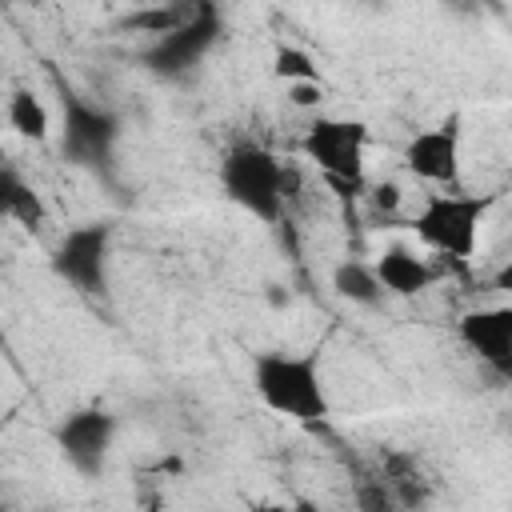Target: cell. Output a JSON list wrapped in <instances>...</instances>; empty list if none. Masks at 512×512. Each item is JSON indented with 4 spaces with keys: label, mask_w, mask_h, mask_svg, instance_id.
I'll list each match as a JSON object with an SVG mask.
<instances>
[{
    "label": "cell",
    "mask_w": 512,
    "mask_h": 512,
    "mask_svg": "<svg viewBox=\"0 0 512 512\" xmlns=\"http://www.w3.org/2000/svg\"><path fill=\"white\" fill-rule=\"evenodd\" d=\"M252 388L268 412L292 424H320L332 408L316 352H260L252 360Z\"/></svg>",
    "instance_id": "cell-1"
},
{
    "label": "cell",
    "mask_w": 512,
    "mask_h": 512,
    "mask_svg": "<svg viewBox=\"0 0 512 512\" xmlns=\"http://www.w3.org/2000/svg\"><path fill=\"white\" fill-rule=\"evenodd\" d=\"M492 196H476L456 188H436L420 200V208L408 216V228L424 248L448 260H472L480 248V232L488 220Z\"/></svg>",
    "instance_id": "cell-2"
},
{
    "label": "cell",
    "mask_w": 512,
    "mask_h": 512,
    "mask_svg": "<svg viewBox=\"0 0 512 512\" xmlns=\"http://www.w3.org/2000/svg\"><path fill=\"white\" fill-rule=\"evenodd\" d=\"M220 188L248 216L276 224L292 196V172L272 148L244 140V144L228 148V156L220 160Z\"/></svg>",
    "instance_id": "cell-3"
},
{
    "label": "cell",
    "mask_w": 512,
    "mask_h": 512,
    "mask_svg": "<svg viewBox=\"0 0 512 512\" xmlns=\"http://www.w3.org/2000/svg\"><path fill=\"white\" fill-rule=\"evenodd\" d=\"M300 152L340 196H352V200L364 196V184H368V124L364 120L316 112L304 124Z\"/></svg>",
    "instance_id": "cell-4"
},
{
    "label": "cell",
    "mask_w": 512,
    "mask_h": 512,
    "mask_svg": "<svg viewBox=\"0 0 512 512\" xmlns=\"http://www.w3.org/2000/svg\"><path fill=\"white\" fill-rule=\"evenodd\" d=\"M108 256H112V224L88 220L68 228L52 248V272L68 280L76 292H104L108 288Z\"/></svg>",
    "instance_id": "cell-5"
},
{
    "label": "cell",
    "mask_w": 512,
    "mask_h": 512,
    "mask_svg": "<svg viewBox=\"0 0 512 512\" xmlns=\"http://www.w3.org/2000/svg\"><path fill=\"white\" fill-rule=\"evenodd\" d=\"M404 168L432 188H456L460 184V120L448 116L432 128L412 132V140L404 144Z\"/></svg>",
    "instance_id": "cell-6"
},
{
    "label": "cell",
    "mask_w": 512,
    "mask_h": 512,
    "mask_svg": "<svg viewBox=\"0 0 512 512\" xmlns=\"http://www.w3.org/2000/svg\"><path fill=\"white\" fill-rule=\"evenodd\" d=\"M116 440V416L104 408H76L56 424V444L80 476H100Z\"/></svg>",
    "instance_id": "cell-7"
},
{
    "label": "cell",
    "mask_w": 512,
    "mask_h": 512,
    "mask_svg": "<svg viewBox=\"0 0 512 512\" xmlns=\"http://www.w3.org/2000/svg\"><path fill=\"white\" fill-rule=\"evenodd\" d=\"M456 336L460 344L480 356V364H488L492 372L508 376L512 372V308L508 304H480L468 308L456 320Z\"/></svg>",
    "instance_id": "cell-8"
},
{
    "label": "cell",
    "mask_w": 512,
    "mask_h": 512,
    "mask_svg": "<svg viewBox=\"0 0 512 512\" xmlns=\"http://www.w3.org/2000/svg\"><path fill=\"white\" fill-rule=\"evenodd\" d=\"M372 272H376L384 296H400V300H412V296L428 292L432 280H436L432 264H428L416 248H408V244H388V248L372 260Z\"/></svg>",
    "instance_id": "cell-9"
},
{
    "label": "cell",
    "mask_w": 512,
    "mask_h": 512,
    "mask_svg": "<svg viewBox=\"0 0 512 512\" xmlns=\"http://www.w3.org/2000/svg\"><path fill=\"white\" fill-rule=\"evenodd\" d=\"M116 140V120L108 112L84 108V104H68V124H64V144L76 160H100L108 156V144Z\"/></svg>",
    "instance_id": "cell-10"
},
{
    "label": "cell",
    "mask_w": 512,
    "mask_h": 512,
    "mask_svg": "<svg viewBox=\"0 0 512 512\" xmlns=\"http://www.w3.org/2000/svg\"><path fill=\"white\" fill-rule=\"evenodd\" d=\"M0 220H16L28 232H36L48 220L40 192L28 180H20L12 168H0Z\"/></svg>",
    "instance_id": "cell-11"
},
{
    "label": "cell",
    "mask_w": 512,
    "mask_h": 512,
    "mask_svg": "<svg viewBox=\"0 0 512 512\" xmlns=\"http://www.w3.org/2000/svg\"><path fill=\"white\" fill-rule=\"evenodd\" d=\"M4 116H8V128L24 140H48L52 136V112L48 104L32 92V88H16L8 92V104H4Z\"/></svg>",
    "instance_id": "cell-12"
},
{
    "label": "cell",
    "mask_w": 512,
    "mask_h": 512,
    "mask_svg": "<svg viewBox=\"0 0 512 512\" xmlns=\"http://www.w3.org/2000/svg\"><path fill=\"white\" fill-rule=\"evenodd\" d=\"M332 292H336L340 300L364 304V308H372V304L384 300V288H380L372 264H368V260H356V256H348V260H340V264L332 268Z\"/></svg>",
    "instance_id": "cell-13"
},
{
    "label": "cell",
    "mask_w": 512,
    "mask_h": 512,
    "mask_svg": "<svg viewBox=\"0 0 512 512\" xmlns=\"http://www.w3.org/2000/svg\"><path fill=\"white\" fill-rule=\"evenodd\" d=\"M272 76L280 84H292V80H320V64L312 60V52L296 48V44H280L276 56H272Z\"/></svg>",
    "instance_id": "cell-14"
},
{
    "label": "cell",
    "mask_w": 512,
    "mask_h": 512,
    "mask_svg": "<svg viewBox=\"0 0 512 512\" xmlns=\"http://www.w3.org/2000/svg\"><path fill=\"white\" fill-rule=\"evenodd\" d=\"M364 196H368L376 216H400V208H404V192H400L396 180H368Z\"/></svg>",
    "instance_id": "cell-15"
},
{
    "label": "cell",
    "mask_w": 512,
    "mask_h": 512,
    "mask_svg": "<svg viewBox=\"0 0 512 512\" xmlns=\"http://www.w3.org/2000/svg\"><path fill=\"white\" fill-rule=\"evenodd\" d=\"M288 88V104L300 112H320L324 108V80H292Z\"/></svg>",
    "instance_id": "cell-16"
},
{
    "label": "cell",
    "mask_w": 512,
    "mask_h": 512,
    "mask_svg": "<svg viewBox=\"0 0 512 512\" xmlns=\"http://www.w3.org/2000/svg\"><path fill=\"white\" fill-rule=\"evenodd\" d=\"M4 340H8V336H4V320H0V348H4Z\"/></svg>",
    "instance_id": "cell-17"
},
{
    "label": "cell",
    "mask_w": 512,
    "mask_h": 512,
    "mask_svg": "<svg viewBox=\"0 0 512 512\" xmlns=\"http://www.w3.org/2000/svg\"><path fill=\"white\" fill-rule=\"evenodd\" d=\"M24 4H40V0H24Z\"/></svg>",
    "instance_id": "cell-18"
},
{
    "label": "cell",
    "mask_w": 512,
    "mask_h": 512,
    "mask_svg": "<svg viewBox=\"0 0 512 512\" xmlns=\"http://www.w3.org/2000/svg\"><path fill=\"white\" fill-rule=\"evenodd\" d=\"M360 4H372V0H360Z\"/></svg>",
    "instance_id": "cell-19"
}]
</instances>
